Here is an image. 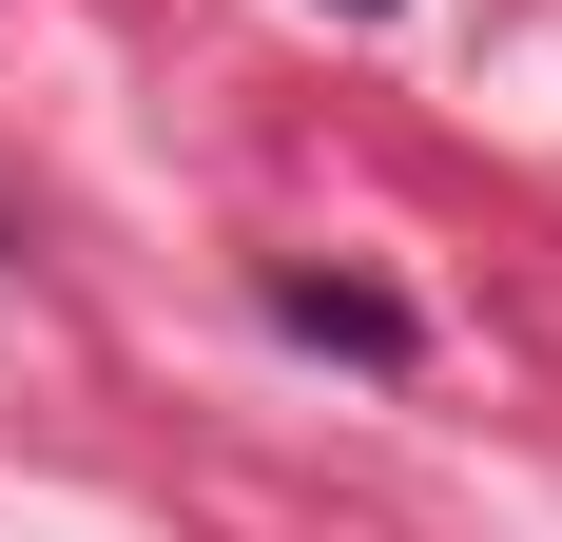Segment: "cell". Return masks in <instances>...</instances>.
Instances as JSON below:
<instances>
[{"instance_id":"obj_1","label":"cell","mask_w":562,"mask_h":542,"mask_svg":"<svg viewBox=\"0 0 562 542\" xmlns=\"http://www.w3.org/2000/svg\"><path fill=\"white\" fill-rule=\"evenodd\" d=\"M291 329H330V349H407V310H389V291H291Z\"/></svg>"}]
</instances>
